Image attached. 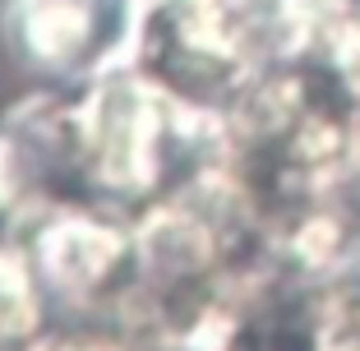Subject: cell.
Wrapping results in <instances>:
<instances>
[{
  "label": "cell",
  "mask_w": 360,
  "mask_h": 351,
  "mask_svg": "<svg viewBox=\"0 0 360 351\" xmlns=\"http://www.w3.org/2000/svg\"><path fill=\"white\" fill-rule=\"evenodd\" d=\"M111 0H0V46L19 70L70 79L97 56Z\"/></svg>",
  "instance_id": "2"
},
{
  "label": "cell",
  "mask_w": 360,
  "mask_h": 351,
  "mask_svg": "<svg viewBox=\"0 0 360 351\" xmlns=\"http://www.w3.org/2000/svg\"><path fill=\"white\" fill-rule=\"evenodd\" d=\"M28 185H32V153L19 134L5 129V134H0V213L19 208Z\"/></svg>",
  "instance_id": "5"
},
{
  "label": "cell",
  "mask_w": 360,
  "mask_h": 351,
  "mask_svg": "<svg viewBox=\"0 0 360 351\" xmlns=\"http://www.w3.org/2000/svg\"><path fill=\"white\" fill-rule=\"evenodd\" d=\"M134 245H139V268L180 282L194 277L217 259V236H212L208 217L190 213V208H158L153 217L134 226Z\"/></svg>",
  "instance_id": "3"
},
{
  "label": "cell",
  "mask_w": 360,
  "mask_h": 351,
  "mask_svg": "<svg viewBox=\"0 0 360 351\" xmlns=\"http://www.w3.org/2000/svg\"><path fill=\"white\" fill-rule=\"evenodd\" d=\"M46 314V287L28 250L0 245V347L32 342Z\"/></svg>",
  "instance_id": "4"
},
{
  "label": "cell",
  "mask_w": 360,
  "mask_h": 351,
  "mask_svg": "<svg viewBox=\"0 0 360 351\" xmlns=\"http://www.w3.org/2000/svg\"><path fill=\"white\" fill-rule=\"evenodd\" d=\"M28 259L42 277L46 296L70 305H93L139 264L134 231L106 222L84 208H56L37 222L28 241Z\"/></svg>",
  "instance_id": "1"
}]
</instances>
